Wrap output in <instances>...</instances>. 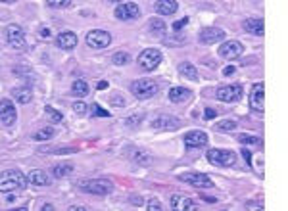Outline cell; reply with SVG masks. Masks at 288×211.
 Listing matches in <instances>:
<instances>
[{"label":"cell","instance_id":"6da1fadb","mask_svg":"<svg viewBox=\"0 0 288 211\" xmlns=\"http://www.w3.org/2000/svg\"><path fill=\"white\" fill-rule=\"evenodd\" d=\"M27 186V179L23 173L16 171V169H8L0 173V192L8 194V192H17L23 190Z\"/></svg>","mask_w":288,"mask_h":211},{"label":"cell","instance_id":"7a4b0ae2","mask_svg":"<svg viewBox=\"0 0 288 211\" xmlns=\"http://www.w3.org/2000/svg\"><path fill=\"white\" fill-rule=\"evenodd\" d=\"M79 188H81L83 192H89V194L106 196V194H110V192L113 190V184H112V181H108V179H93V181L83 179V181H79Z\"/></svg>","mask_w":288,"mask_h":211},{"label":"cell","instance_id":"3957f363","mask_svg":"<svg viewBox=\"0 0 288 211\" xmlns=\"http://www.w3.org/2000/svg\"><path fill=\"white\" fill-rule=\"evenodd\" d=\"M131 92L141 100L152 98L158 92V83L154 79H139V81L131 83Z\"/></svg>","mask_w":288,"mask_h":211},{"label":"cell","instance_id":"277c9868","mask_svg":"<svg viewBox=\"0 0 288 211\" xmlns=\"http://www.w3.org/2000/svg\"><path fill=\"white\" fill-rule=\"evenodd\" d=\"M208 161L213 165H219V167H231L237 163V154L233 150H209Z\"/></svg>","mask_w":288,"mask_h":211},{"label":"cell","instance_id":"5b68a950","mask_svg":"<svg viewBox=\"0 0 288 211\" xmlns=\"http://www.w3.org/2000/svg\"><path fill=\"white\" fill-rule=\"evenodd\" d=\"M242 94H244V90H242V87H240L239 83H235V85H227V87H219L217 92H215L217 100L227 102V104H231V102H239L240 98H242Z\"/></svg>","mask_w":288,"mask_h":211},{"label":"cell","instance_id":"8992f818","mask_svg":"<svg viewBox=\"0 0 288 211\" xmlns=\"http://www.w3.org/2000/svg\"><path fill=\"white\" fill-rule=\"evenodd\" d=\"M161 61V52L158 48H146L139 56V65L144 71H154Z\"/></svg>","mask_w":288,"mask_h":211},{"label":"cell","instance_id":"52a82bcc","mask_svg":"<svg viewBox=\"0 0 288 211\" xmlns=\"http://www.w3.org/2000/svg\"><path fill=\"white\" fill-rule=\"evenodd\" d=\"M139 15H141V10L135 2H121L115 8V17L121 21H131V19H137Z\"/></svg>","mask_w":288,"mask_h":211},{"label":"cell","instance_id":"ba28073f","mask_svg":"<svg viewBox=\"0 0 288 211\" xmlns=\"http://www.w3.org/2000/svg\"><path fill=\"white\" fill-rule=\"evenodd\" d=\"M6 39H8V45L12 48H16V50L25 48V31L19 25H10L6 29Z\"/></svg>","mask_w":288,"mask_h":211},{"label":"cell","instance_id":"9c48e42d","mask_svg":"<svg viewBox=\"0 0 288 211\" xmlns=\"http://www.w3.org/2000/svg\"><path fill=\"white\" fill-rule=\"evenodd\" d=\"M181 127V119H177L175 115H158L152 121V129L156 131H177Z\"/></svg>","mask_w":288,"mask_h":211},{"label":"cell","instance_id":"30bf717a","mask_svg":"<svg viewBox=\"0 0 288 211\" xmlns=\"http://www.w3.org/2000/svg\"><path fill=\"white\" fill-rule=\"evenodd\" d=\"M87 45L91 48H106L112 45V35L108 31H100V29H95L87 35Z\"/></svg>","mask_w":288,"mask_h":211},{"label":"cell","instance_id":"8fae6325","mask_svg":"<svg viewBox=\"0 0 288 211\" xmlns=\"http://www.w3.org/2000/svg\"><path fill=\"white\" fill-rule=\"evenodd\" d=\"M17 119V111H16V106L10 98H4L0 100V121L6 125V127H12Z\"/></svg>","mask_w":288,"mask_h":211},{"label":"cell","instance_id":"7c38bea8","mask_svg":"<svg viewBox=\"0 0 288 211\" xmlns=\"http://www.w3.org/2000/svg\"><path fill=\"white\" fill-rule=\"evenodd\" d=\"M225 37H227L225 31L219 29V27H204L202 33L198 35V41H200L202 45H213V43L225 41Z\"/></svg>","mask_w":288,"mask_h":211},{"label":"cell","instance_id":"4fadbf2b","mask_svg":"<svg viewBox=\"0 0 288 211\" xmlns=\"http://www.w3.org/2000/svg\"><path fill=\"white\" fill-rule=\"evenodd\" d=\"M181 181L192 184L194 188H211L213 186V181L204 173H185V175H181Z\"/></svg>","mask_w":288,"mask_h":211},{"label":"cell","instance_id":"5bb4252c","mask_svg":"<svg viewBox=\"0 0 288 211\" xmlns=\"http://www.w3.org/2000/svg\"><path fill=\"white\" fill-rule=\"evenodd\" d=\"M242 52H244V46L239 41H229V43H223L219 46V56L225 60H237L242 56Z\"/></svg>","mask_w":288,"mask_h":211},{"label":"cell","instance_id":"9a60e30c","mask_svg":"<svg viewBox=\"0 0 288 211\" xmlns=\"http://www.w3.org/2000/svg\"><path fill=\"white\" fill-rule=\"evenodd\" d=\"M208 144V135L204 131H191L185 135V146L187 148H202Z\"/></svg>","mask_w":288,"mask_h":211},{"label":"cell","instance_id":"2e32d148","mask_svg":"<svg viewBox=\"0 0 288 211\" xmlns=\"http://www.w3.org/2000/svg\"><path fill=\"white\" fill-rule=\"evenodd\" d=\"M263 92H265V85L263 83L254 85L252 94H250V106H252V109H256V111H263L265 109V106H263Z\"/></svg>","mask_w":288,"mask_h":211},{"label":"cell","instance_id":"e0dca14e","mask_svg":"<svg viewBox=\"0 0 288 211\" xmlns=\"http://www.w3.org/2000/svg\"><path fill=\"white\" fill-rule=\"evenodd\" d=\"M171 210L173 211H196V204L191 198L181 196V194H173L171 196Z\"/></svg>","mask_w":288,"mask_h":211},{"label":"cell","instance_id":"ac0fdd59","mask_svg":"<svg viewBox=\"0 0 288 211\" xmlns=\"http://www.w3.org/2000/svg\"><path fill=\"white\" fill-rule=\"evenodd\" d=\"M56 45H58L62 50H73V48L77 46V35L71 33V31L60 33L58 39H56Z\"/></svg>","mask_w":288,"mask_h":211},{"label":"cell","instance_id":"d6986e66","mask_svg":"<svg viewBox=\"0 0 288 211\" xmlns=\"http://www.w3.org/2000/svg\"><path fill=\"white\" fill-rule=\"evenodd\" d=\"M154 8L160 15H173L179 8V2L177 0H158Z\"/></svg>","mask_w":288,"mask_h":211},{"label":"cell","instance_id":"ffe728a7","mask_svg":"<svg viewBox=\"0 0 288 211\" xmlns=\"http://www.w3.org/2000/svg\"><path fill=\"white\" fill-rule=\"evenodd\" d=\"M192 92L189 89H185V87H173L171 90H169V100L173 102V104H183V102H187V100H191Z\"/></svg>","mask_w":288,"mask_h":211},{"label":"cell","instance_id":"44dd1931","mask_svg":"<svg viewBox=\"0 0 288 211\" xmlns=\"http://www.w3.org/2000/svg\"><path fill=\"white\" fill-rule=\"evenodd\" d=\"M25 179H27V182L33 184V186H48V184H50L48 175L45 173V171H41V169H33V171H29V175H27Z\"/></svg>","mask_w":288,"mask_h":211},{"label":"cell","instance_id":"7402d4cb","mask_svg":"<svg viewBox=\"0 0 288 211\" xmlns=\"http://www.w3.org/2000/svg\"><path fill=\"white\" fill-rule=\"evenodd\" d=\"M242 27H244V31H248L250 35H256V37H261V35L265 33L261 19H246Z\"/></svg>","mask_w":288,"mask_h":211},{"label":"cell","instance_id":"603a6c76","mask_svg":"<svg viewBox=\"0 0 288 211\" xmlns=\"http://www.w3.org/2000/svg\"><path fill=\"white\" fill-rule=\"evenodd\" d=\"M31 98H33V90L29 87H19L14 90V100L19 104H29Z\"/></svg>","mask_w":288,"mask_h":211},{"label":"cell","instance_id":"cb8c5ba5","mask_svg":"<svg viewBox=\"0 0 288 211\" xmlns=\"http://www.w3.org/2000/svg\"><path fill=\"white\" fill-rule=\"evenodd\" d=\"M179 71H181V75H185L187 79H191V81H198V69L189 63V61H183L181 65H179Z\"/></svg>","mask_w":288,"mask_h":211},{"label":"cell","instance_id":"d4e9b609","mask_svg":"<svg viewBox=\"0 0 288 211\" xmlns=\"http://www.w3.org/2000/svg\"><path fill=\"white\" fill-rule=\"evenodd\" d=\"M71 92H73L75 96H81V98H83V96H87V94L91 92L89 83H87V81H81V79H79V81H75V83H73V87H71Z\"/></svg>","mask_w":288,"mask_h":211},{"label":"cell","instance_id":"484cf974","mask_svg":"<svg viewBox=\"0 0 288 211\" xmlns=\"http://www.w3.org/2000/svg\"><path fill=\"white\" fill-rule=\"evenodd\" d=\"M71 171H73V165H69V163H64V165H56V167L52 169V175H54L56 179H62V177L69 175Z\"/></svg>","mask_w":288,"mask_h":211},{"label":"cell","instance_id":"4316f807","mask_svg":"<svg viewBox=\"0 0 288 211\" xmlns=\"http://www.w3.org/2000/svg\"><path fill=\"white\" fill-rule=\"evenodd\" d=\"M239 142L240 144H246V146H261V138L257 136H252V135H239Z\"/></svg>","mask_w":288,"mask_h":211},{"label":"cell","instance_id":"83f0119b","mask_svg":"<svg viewBox=\"0 0 288 211\" xmlns=\"http://www.w3.org/2000/svg\"><path fill=\"white\" fill-rule=\"evenodd\" d=\"M112 61L115 63V65H127L129 61H131V54L127 52H115L112 56Z\"/></svg>","mask_w":288,"mask_h":211},{"label":"cell","instance_id":"f1b7e54d","mask_svg":"<svg viewBox=\"0 0 288 211\" xmlns=\"http://www.w3.org/2000/svg\"><path fill=\"white\" fill-rule=\"evenodd\" d=\"M45 113H47L48 119H50L52 123H60V121L64 119V117H62V113H60V111H56V109H54V107H50V106L45 107Z\"/></svg>","mask_w":288,"mask_h":211},{"label":"cell","instance_id":"f546056e","mask_svg":"<svg viewBox=\"0 0 288 211\" xmlns=\"http://www.w3.org/2000/svg\"><path fill=\"white\" fill-rule=\"evenodd\" d=\"M235 127H237V121H233V119H225V121H219L215 125L217 131H233Z\"/></svg>","mask_w":288,"mask_h":211},{"label":"cell","instance_id":"4dcf8cb0","mask_svg":"<svg viewBox=\"0 0 288 211\" xmlns=\"http://www.w3.org/2000/svg\"><path fill=\"white\" fill-rule=\"evenodd\" d=\"M52 135H54V129L52 127H45V129H41L35 135V140H48V138H52Z\"/></svg>","mask_w":288,"mask_h":211},{"label":"cell","instance_id":"1f68e13d","mask_svg":"<svg viewBox=\"0 0 288 211\" xmlns=\"http://www.w3.org/2000/svg\"><path fill=\"white\" fill-rule=\"evenodd\" d=\"M71 107H73V111H75L77 115H85V113H87V104H85L83 100H77Z\"/></svg>","mask_w":288,"mask_h":211},{"label":"cell","instance_id":"d6a6232c","mask_svg":"<svg viewBox=\"0 0 288 211\" xmlns=\"http://www.w3.org/2000/svg\"><path fill=\"white\" fill-rule=\"evenodd\" d=\"M148 211H165V210H163V206L160 204V200L152 198V200L148 202Z\"/></svg>","mask_w":288,"mask_h":211},{"label":"cell","instance_id":"836d02e7","mask_svg":"<svg viewBox=\"0 0 288 211\" xmlns=\"http://www.w3.org/2000/svg\"><path fill=\"white\" fill-rule=\"evenodd\" d=\"M150 27H152V31H156V33L165 31V25H163L160 19H152V21H150Z\"/></svg>","mask_w":288,"mask_h":211},{"label":"cell","instance_id":"e575fe53","mask_svg":"<svg viewBox=\"0 0 288 211\" xmlns=\"http://www.w3.org/2000/svg\"><path fill=\"white\" fill-rule=\"evenodd\" d=\"M50 8H71L73 2H48Z\"/></svg>","mask_w":288,"mask_h":211},{"label":"cell","instance_id":"d590c367","mask_svg":"<svg viewBox=\"0 0 288 211\" xmlns=\"http://www.w3.org/2000/svg\"><path fill=\"white\" fill-rule=\"evenodd\" d=\"M95 107V115H98V117H110V111H106V109H102L98 104L93 106Z\"/></svg>","mask_w":288,"mask_h":211},{"label":"cell","instance_id":"8d00e7d4","mask_svg":"<svg viewBox=\"0 0 288 211\" xmlns=\"http://www.w3.org/2000/svg\"><path fill=\"white\" fill-rule=\"evenodd\" d=\"M139 123H141V113H139V115H131V117L127 119V125H129V127H135V125H139Z\"/></svg>","mask_w":288,"mask_h":211},{"label":"cell","instance_id":"74e56055","mask_svg":"<svg viewBox=\"0 0 288 211\" xmlns=\"http://www.w3.org/2000/svg\"><path fill=\"white\" fill-rule=\"evenodd\" d=\"M187 23H189V17H185V19H181V21H175V23H173V29H175V31H181Z\"/></svg>","mask_w":288,"mask_h":211},{"label":"cell","instance_id":"f35d334b","mask_svg":"<svg viewBox=\"0 0 288 211\" xmlns=\"http://www.w3.org/2000/svg\"><path fill=\"white\" fill-rule=\"evenodd\" d=\"M217 115V111L215 109H211V107H206V119H213Z\"/></svg>","mask_w":288,"mask_h":211},{"label":"cell","instance_id":"ab89813d","mask_svg":"<svg viewBox=\"0 0 288 211\" xmlns=\"http://www.w3.org/2000/svg\"><path fill=\"white\" fill-rule=\"evenodd\" d=\"M233 73H235V67H233V65H231V67H225V69H223V75H227V77H229V75H233Z\"/></svg>","mask_w":288,"mask_h":211},{"label":"cell","instance_id":"60d3db41","mask_svg":"<svg viewBox=\"0 0 288 211\" xmlns=\"http://www.w3.org/2000/svg\"><path fill=\"white\" fill-rule=\"evenodd\" d=\"M131 204H135V206H141V204H143V198H141V196H137V198L133 196V198H131Z\"/></svg>","mask_w":288,"mask_h":211},{"label":"cell","instance_id":"b9f144b4","mask_svg":"<svg viewBox=\"0 0 288 211\" xmlns=\"http://www.w3.org/2000/svg\"><path fill=\"white\" fill-rule=\"evenodd\" d=\"M69 211H89V210H87L85 206H71V208H69Z\"/></svg>","mask_w":288,"mask_h":211},{"label":"cell","instance_id":"7bdbcfd3","mask_svg":"<svg viewBox=\"0 0 288 211\" xmlns=\"http://www.w3.org/2000/svg\"><path fill=\"white\" fill-rule=\"evenodd\" d=\"M242 156L246 158V161H248V163H252V156H250V152H248V150H242Z\"/></svg>","mask_w":288,"mask_h":211},{"label":"cell","instance_id":"ee69618b","mask_svg":"<svg viewBox=\"0 0 288 211\" xmlns=\"http://www.w3.org/2000/svg\"><path fill=\"white\" fill-rule=\"evenodd\" d=\"M41 211H56V210H54V206H52V204H45V206L41 208Z\"/></svg>","mask_w":288,"mask_h":211},{"label":"cell","instance_id":"f6af8a7d","mask_svg":"<svg viewBox=\"0 0 288 211\" xmlns=\"http://www.w3.org/2000/svg\"><path fill=\"white\" fill-rule=\"evenodd\" d=\"M104 89H108V83L100 81V83H98V90H104Z\"/></svg>","mask_w":288,"mask_h":211},{"label":"cell","instance_id":"bcb514c9","mask_svg":"<svg viewBox=\"0 0 288 211\" xmlns=\"http://www.w3.org/2000/svg\"><path fill=\"white\" fill-rule=\"evenodd\" d=\"M50 35V31L48 29H41V37H48Z\"/></svg>","mask_w":288,"mask_h":211},{"label":"cell","instance_id":"7dc6e473","mask_svg":"<svg viewBox=\"0 0 288 211\" xmlns=\"http://www.w3.org/2000/svg\"><path fill=\"white\" fill-rule=\"evenodd\" d=\"M12 211H27V208H17V210H12Z\"/></svg>","mask_w":288,"mask_h":211},{"label":"cell","instance_id":"c3c4849f","mask_svg":"<svg viewBox=\"0 0 288 211\" xmlns=\"http://www.w3.org/2000/svg\"><path fill=\"white\" fill-rule=\"evenodd\" d=\"M257 211H263V208H259V210H257Z\"/></svg>","mask_w":288,"mask_h":211}]
</instances>
